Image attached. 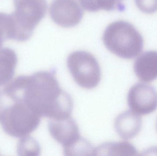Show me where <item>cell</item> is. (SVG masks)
I'll list each match as a JSON object with an SVG mask.
<instances>
[{
  "instance_id": "cell-1",
  "label": "cell",
  "mask_w": 157,
  "mask_h": 156,
  "mask_svg": "<svg viewBox=\"0 0 157 156\" xmlns=\"http://www.w3.org/2000/svg\"><path fill=\"white\" fill-rule=\"evenodd\" d=\"M27 105L40 117L60 119L71 116V97L60 87L55 71H39L16 78Z\"/></svg>"
},
{
  "instance_id": "cell-2",
  "label": "cell",
  "mask_w": 157,
  "mask_h": 156,
  "mask_svg": "<svg viewBox=\"0 0 157 156\" xmlns=\"http://www.w3.org/2000/svg\"><path fill=\"white\" fill-rule=\"evenodd\" d=\"M40 119L27 105L13 81L0 92V124L6 133L16 138L28 136Z\"/></svg>"
},
{
  "instance_id": "cell-3",
  "label": "cell",
  "mask_w": 157,
  "mask_h": 156,
  "mask_svg": "<svg viewBox=\"0 0 157 156\" xmlns=\"http://www.w3.org/2000/svg\"><path fill=\"white\" fill-rule=\"evenodd\" d=\"M102 40L109 51L124 59L135 58L144 49L141 34L132 24L123 20L110 24L104 31Z\"/></svg>"
},
{
  "instance_id": "cell-4",
  "label": "cell",
  "mask_w": 157,
  "mask_h": 156,
  "mask_svg": "<svg viewBox=\"0 0 157 156\" xmlns=\"http://www.w3.org/2000/svg\"><path fill=\"white\" fill-rule=\"evenodd\" d=\"M15 11L10 14L13 39L20 42L30 38L34 29L45 17L48 9L46 0H13Z\"/></svg>"
},
{
  "instance_id": "cell-5",
  "label": "cell",
  "mask_w": 157,
  "mask_h": 156,
  "mask_svg": "<svg viewBox=\"0 0 157 156\" xmlns=\"http://www.w3.org/2000/svg\"><path fill=\"white\" fill-rule=\"evenodd\" d=\"M48 130L52 138L62 145L64 155H81L87 151L90 142L80 136L78 125L71 116L50 119Z\"/></svg>"
},
{
  "instance_id": "cell-6",
  "label": "cell",
  "mask_w": 157,
  "mask_h": 156,
  "mask_svg": "<svg viewBox=\"0 0 157 156\" xmlns=\"http://www.w3.org/2000/svg\"><path fill=\"white\" fill-rule=\"evenodd\" d=\"M67 66L75 81L81 88L90 89L98 85L101 70L91 53L82 50L72 52L67 59Z\"/></svg>"
},
{
  "instance_id": "cell-7",
  "label": "cell",
  "mask_w": 157,
  "mask_h": 156,
  "mask_svg": "<svg viewBox=\"0 0 157 156\" xmlns=\"http://www.w3.org/2000/svg\"><path fill=\"white\" fill-rule=\"evenodd\" d=\"M127 103L131 110L137 114H150L157 109V90L149 84L136 83L129 90Z\"/></svg>"
},
{
  "instance_id": "cell-8",
  "label": "cell",
  "mask_w": 157,
  "mask_h": 156,
  "mask_svg": "<svg viewBox=\"0 0 157 156\" xmlns=\"http://www.w3.org/2000/svg\"><path fill=\"white\" fill-rule=\"evenodd\" d=\"M49 13L58 25L71 27L80 23L84 11L79 0H54L50 6Z\"/></svg>"
},
{
  "instance_id": "cell-9",
  "label": "cell",
  "mask_w": 157,
  "mask_h": 156,
  "mask_svg": "<svg viewBox=\"0 0 157 156\" xmlns=\"http://www.w3.org/2000/svg\"><path fill=\"white\" fill-rule=\"evenodd\" d=\"M142 126V118L132 111H126L119 114L114 122L116 132L125 140L135 137L141 131Z\"/></svg>"
},
{
  "instance_id": "cell-10",
  "label": "cell",
  "mask_w": 157,
  "mask_h": 156,
  "mask_svg": "<svg viewBox=\"0 0 157 156\" xmlns=\"http://www.w3.org/2000/svg\"><path fill=\"white\" fill-rule=\"evenodd\" d=\"M134 71L141 81L150 82L157 79V51H146L135 61Z\"/></svg>"
},
{
  "instance_id": "cell-11",
  "label": "cell",
  "mask_w": 157,
  "mask_h": 156,
  "mask_svg": "<svg viewBox=\"0 0 157 156\" xmlns=\"http://www.w3.org/2000/svg\"><path fill=\"white\" fill-rule=\"evenodd\" d=\"M17 62V56L13 49L4 48L0 49V87L12 79Z\"/></svg>"
},
{
  "instance_id": "cell-12",
  "label": "cell",
  "mask_w": 157,
  "mask_h": 156,
  "mask_svg": "<svg viewBox=\"0 0 157 156\" xmlns=\"http://www.w3.org/2000/svg\"><path fill=\"white\" fill-rule=\"evenodd\" d=\"M138 155V151L132 144L127 142L107 143L95 148L94 155Z\"/></svg>"
},
{
  "instance_id": "cell-13",
  "label": "cell",
  "mask_w": 157,
  "mask_h": 156,
  "mask_svg": "<svg viewBox=\"0 0 157 156\" xmlns=\"http://www.w3.org/2000/svg\"><path fill=\"white\" fill-rule=\"evenodd\" d=\"M83 9L90 12L99 10L112 11L117 10L123 11L124 6L123 0H79Z\"/></svg>"
},
{
  "instance_id": "cell-14",
  "label": "cell",
  "mask_w": 157,
  "mask_h": 156,
  "mask_svg": "<svg viewBox=\"0 0 157 156\" xmlns=\"http://www.w3.org/2000/svg\"><path fill=\"white\" fill-rule=\"evenodd\" d=\"M40 147L34 138L27 136L21 138L17 145V153L22 155H39Z\"/></svg>"
},
{
  "instance_id": "cell-15",
  "label": "cell",
  "mask_w": 157,
  "mask_h": 156,
  "mask_svg": "<svg viewBox=\"0 0 157 156\" xmlns=\"http://www.w3.org/2000/svg\"><path fill=\"white\" fill-rule=\"evenodd\" d=\"M10 20V14L0 13V48L4 41L11 39L12 25Z\"/></svg>"
},
{
  "instance_id": "cell-16",
  "label": "cell",
  "mask_w": 157,
  "mask_h": 156,
  "mask_svg": "<svg viewBox=\"0 0 157 156\" xmlns=\"http://www.w3.org/2000/svg\"><path fill=\"white\" fill-rule=\"evenodd\" d=\"M138 9L143 13L152 14L157 11V0H135Z\"/></svg>"
},
{
  "instance_id": "cell-17",
  "label": "cell",
  "mask_w": 157,
  "mask_h": 156,
  "mask_svg": "<svg viewBox=\"0 0 157 156\" xmlns=\"http://www.w3.org/2000/svg\"><path fill=\"white\" fill-rule=\"evenodd\" d=\"M156 129H157V122H156Z\"/></svg>"
}]
</instances>
